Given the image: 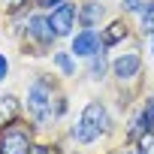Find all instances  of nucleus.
Masks as SVG:
<instances>
[{
	"mask_svg": "<svg viewBox=\"0 0 154 154\" xmlns=\"http://www.w3.org/2000/svg\"><path fill=\"white\" fill-rule=\"evenodd\" d=\"M115 75H118V79H133V75L139 72V54H124V57H115Z\"/></svg>",
	"mask_w": 154,
	"mask_h": 154,
	"instance_id": "6",
	"label": "nucleus"
},
{
	"mask_svg": "<svg viewBox=\"0 0 154 154\" xmlns=\"http://www.w3.org/2000/svg\"><path fill=\"white\" fill-rule=\"evenodd\" d=\"M39 6H57V3H63V0H36Z\"/></svg>",
	"mask_w": 154,
	"mask_h": 154,
	"instance_id": "15",
	"label": "nucleus"
},
{
	"mask_svg": "<svg viewBox=\"0 0 154 154\" xmlns=\"http://www.w3.org/2000/svg\"><path fill=\"white\" fill-rule=\"evenodd\" d=\"M103 130H106V109H103L100 103L85 106V112H82V118H79V127H75V139L88 145V142L100 139Z\"/></svg>",
	"mask_w": 154,
	"mask_h": 154,
	"instance_id": "1",
	"label": "nucleus"
},
{
	"mask_svg": "<svg viewBox=\"0 0 154 154\" xmlns=\"http://www.w3.org/2000/svg\"><path fill=\"white\" fill-rule=\"evenodd\" d=\"M151 127H154V100H148V106H145L142 118H136V121L130 124V139H136V136H145Z\"/></svg>",
	"mask_w": 154,
	"mask_h": 154,
	"instance_id": "7",
	"label": "nucleus"
},
{
	"mask_svg": "<svg viewBox=\"0 0 154 154\" xmlns=\"http://www.w3.org/2000/svg\"><path fill=\"white\" fill-rule=\"evenodd\" d=\"M27 109H30V115L36 118V121H42L45 115H48V91L36 82V85H30V94H27Z\"/></svg>",
	"mask_w": 154,
	"mask_h": 154,
	"instance_id": "4",
	"label": "nucleus"
},
{
	"mask_svg": "<svg viewBox=\"0 0 154 154\" xmlns=\"http://www.w3.org/2000/svg\"><path fill=\"white\" fill-rule=\"evenodd\" d=\"M100 15H103V3H97V0H88V3L79 9V21H82V24H88V27H91Z\"/></svg>",
	"mask_w": 154,
	"mask_h": 154,
	"instance_id": "9",
	"label": "nucleus"
},
{
	"mask_svg": "<svg viewBox=\"0 0 154 154\" xmlns=\"http://www.w3.org/2000/svg\"><path fill=\"white\" fill-rule=\"evenodd\" d=\"M54 63L60 66V72H66V75H72L75 72V63H72V57H66V54H57L54 57Z\"/></svg>",
	"mask_w": 154,
	"mask_h": 154,
	"instance_id": "12",
	"label": "nucleus"
},
{
	"mask_svg": "<svg viewBox=\"0 0 154 154\" xmlns=\"http://www.w3.org/2000/svg\"><path fill=\"white\" fill-rule=\"evenodd\" d=\"M48 24H51L54 36H66V33L72 30V24H75V6H69V3L57 6V9H54V15L48 18Z\"/></svg>",
	"mask_w": 154,
	"mask_h": 154,
	"instance_id": "3",
	"label": "nucleus"
},
{
	"mask_svg": "<svg viewBox=\"0 0 154 154\" xmlns=\"http://www.w3.org/2000/svg\"><path fill=\"white\" fill-rule=\"evenodd\" d=\"M6 75V57H0V79Z\"/></svg>",
	"mask_w": 154,
	"mask_h": 154,
	"instance_id": "16",
	"label": "nucleus"
},
{
	"mask_svg": "<svg viewBox=\"0 0 154 154\" xmlns=\"http://www.w3.org/2000/svg\"><path fill=\"white\" fill-rule=\"evenodd\" d=\"M100 48H103V39L88 27L85 33H79L75 36V42H72V51L75 54H85V57H94V54H100Z\"/></svg>",
	"mask_w": 154,
	"mask_h": 154,
	"instance_id": "5",
	"label": "nucleus"
},
{
	"mask_svg": "<svg viewBox=\"0 0 154 154\" xmlns=\"http://www.w3.org/2000/svg\"><path fill=\"white\" fill-rule=\"evenodd\" d=\"M124 36H127V24H124V21H115V24L106 27V33H103V45H115V42H121Z\"/></svg>",
	"mask_w": 154,
	"mask_h": 154,
	"instance_id": "10",
	"label": "nucleus"
},
{
	"mask_svg": "<svg viewBox=\"0 0 154 154\" xmlns=\"http://www.w3.org/2000/svg\"><path fill=\"white\" fill-rule=\"evenodd\" d=\"M27 154H54V148H45V145H39V148H30Z\"/></svg>",
	"mask_w": 154,
	"mask_h": 154,
	"instance_id": "14",
	"label": "nucleus"
},
{
	"mask_svg": "<svg viewBox=\"0 0 154 154\" xmlns=\"http://www.w3.org/2000/svg\"><path fill=\"white\" fill-rule=\"evenodd\" d=\"M139 27H142L145 33H154V3H145V6H142V21H139Z\"/></svg>",
	"mask_w": 154,
	"mask_h": 154,
	"instance_id": "11",
	"label": "nucleus"
},
{
	"mask_svg": "<svg viewBox=\"0 0 154 154\" xmlns=\"http://www.w3.org/2000/svg\"><path fill=\"white\" fill-rule=\"evenodd\" d=\"M30 33H33V39H36V42H42V45H48V42L54 39V30H51L48 18H39V15H33V18H30Z\"/></svg>",
	"mask_w": 154,
	"mask_h": 154,
	"instance_id": "8",
	"label": "nucleus"
},
{
	"mask_svg": "<svg viewBox=\"0 0 154 154\" xmlns=\"http://www.w3.org/2000/svg\"><path fill=\"white\" fill-rule=\"evenodd\" d=\"M103 72H106V57H103V54H94V69H91V75H94V79H103Z\"/></svg>",
	"mask_w": 154,
	"mask_h": 154,
	"instance_id": "13",
	"label": "nucleus"
},
{
	"mask_svg": "<svg viewBox=\"0 0 154 154\" xmlns=\"http://www.w3.org/2000/svg\"><path fill=\"white\" fill-rule=\"evenodd\" d=\"M30 151V133L21 124H9L0 133V154H27Z\"/></svg>",
	"mask_w": 154,
	"mask_h": 154,
	"instance_id": "2",
	"label": "nucleus"
},
{
	"mask_svg": "<svg viewBox=\"0 0 154 154\" xmlns=\"http://www.w3.org/2000/svg\"><path fill=\"white\" fill-rule=\"evenodd\" d=\"M12 3H24V0H12Z\"/></svg>",
	"mask_w": 154,
	"mask_h": 154,
	"instance_id": "17",
	"label": "nucleus"
},
{
	"mask_svg": "<svg viewBox=\"0 0 154 154\" xmlns=\"http://www.w3.org/2000/svg\"><path fill=\"white\" fill-rule=\"evenodd\" d=\"M151 51H154V45H151Z\"/></svg>",
	"mask_w": 154,
	"mask_h": 154,
	"instance_id": "18",
	"label": "nucleus"
}]
</instances>
